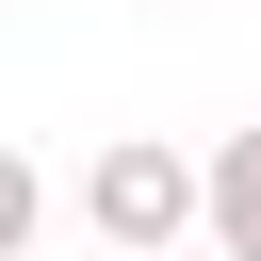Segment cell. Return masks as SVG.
Masks as SVG:
<instances>
[{
	"instance_id": "1",
	"label": "cell",
	"mask_w": 261,
	"mask_h": 261,
	"mask_svg": "<svg viewBox=\"0 0 261 261\" xmlns=\"http://www.w3.org/2000/svg\"><path fill=\"white\" fill-rule=\"evenodd\" d=\"M196 212H212V147L114 130V147L82 163V228H98L114 261H163V245H196Z\"/></svg>"
},
{
	"instance_id": "2",
	"label": "cell",
	"mask_w": 261,
	"mask_h": 261,
	"mask_svg": "<svg viewBox=\"0 0 261 261\" xmlns=\"http://www.w3.org/2000/svg\"><path fill=\"white\" fill-rule=\"evenodd\" d=\"M212 261H261V130H212V212H196Z\"/></svg>"
},
{
	"instance_id": "3",
	"label": "cell",
	"mask_w": 261,
	"mask_h": 261,
	"mask_svg": "<svg viewBox=\"0 0 261 261\" xmlns=\"http://www.w3.org/2000/svg\"><path fill=\"white\" fill-rule=\"evenodd\" d=\"M33 228H49V179H33L16 147H0V261H33Z\"/></svg>"
},
{
	"instance_id": "4",
	"label": "cell",
	"mask_w": 261,
	"mask_h": 261,
	"mask_svg": "<svg viewBox=\"0 0 261 261\" xmlns=\"http://www.w3.org/2000/svg\"><path fill=\"white\" fill-rule=\"evenodd\" d=\"M0 16H16V0H0Z\"/></svg>"
}]
</instances>
